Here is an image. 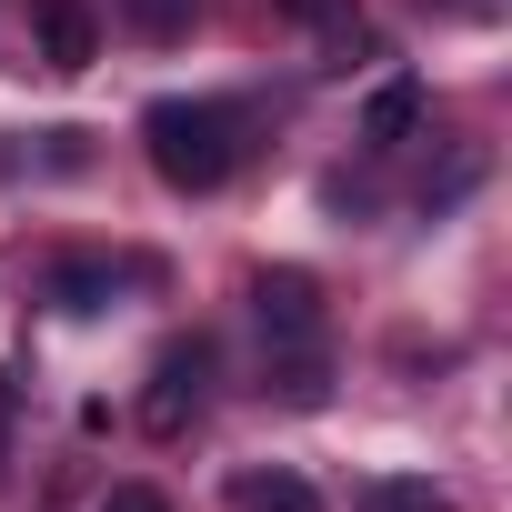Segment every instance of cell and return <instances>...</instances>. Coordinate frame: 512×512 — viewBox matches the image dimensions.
<instances>
[{"mask_svg":"<svg viewBox=\"0 0 512 512\" xmlns=\"http://www.w3.org/2000/svg\"><path fill=\"white\" fill-rule=\"evenodd\" d=\"M141 151L171 191H221L241 161V111L231 101H151L141 111Z\"/></svg>","mask_w":512,"mask_h":512,"instance_id":"cell-1","label":"cell"},{"mask_svg":"<svg viewBox=\"0 0 512 512\" xmlns=\"http://www.w3.org/2000/svg\"><path fill=\"white\" fill-rule=\"evenodd\" d=\"M201 402H211V342H171L161 372H151V392H141V432L151 442H181L201 422Z\"/></svg>","mask_w":512,"mask_h":512,"instance_id":"cell-2","label":"cell"},{"mask_svg":"<svg viewBox=\"0 0 512 512\" xmlns=\"http://www.w3.org/2000/svg\"><path fill=\"white\" fill-rule=\"evenodd\" d=\"M251 312H262L272 342H312L322 332V282L312 272H262V282H251Z\"/></svg>","mask_w":512,"mask_h":512,"instance_id":"cell-3","label":"cell"},{"mask_svg":"<svg viewBox=\"0 0 512 512\" xmlns=\"http://www.w3.org/2000/svg\"><path fill=\"white\" fill-rule=\"evenodd\" d=\"M31 21H41V61H51V71H91V61H101V21L81 11V0H41Z\"/></svg>","mask_w":512,"mask_h":512,"instance_id":"cell-4","label":"cell"},{"mask_svg":"<svg viewBox=\"0 0 512 512\" xmlns=\"http://www.w3.org/2000/svg\"><path fill=\"white\" fill-rule=\"evenodd\" d=\"M412 131H422V81H382L372 111H362V141H372V151H402Z\"/></svg>","mask_w":512,"mask_h":512,"instance_id":"cell-5","label":"cell"},{"mask_svg":"<svg viewBox=\"0 0 512 512\" xmlns=\"http://www.w3.org/2000/svg\"><path fill=\"white\" fill-rule=\"evenodd\" d=\"M231 502H241V512H322V492H312L302 472H241Z\"/></svg>","mask_w":512,"mask_h":512,"instance_id":"cell-6","label":"cell"},{"mask_svg":"<svg viewBox=\"0 0 512 512\" xmlns=\"http://www.w3.org/2000/svg\"><path fill=\"white\" fill-rule=\"evenodd\" d=\"M352 512H452V492L442 482H412V472H382V482H362Z\"/></svg>","mask_w":512,"mask_h":512,"instance_id":"cell-7","label":"cell"},{"mask_svg":"<svg viewBox=\"0 0 512 512\" xmlns=\"http://www.w3.org/2000/svg\"><path fill=\"white\" fill-rule=\"evenodd\" d=\"M111 292H121L111 262H61V272H51V302H61V312H101Z\"/></svg>","mask_w":512,"mask_h":512,"instance_id":"cell-8","label":"cell"},{"mask_svg":"<svg viewBox=\"0 0 512 512\" xmlns=\"http://www.w3.org/2000/svg\"><path fill=\"white\" fill-rule=\"evenodd\" d=\"M191 11H201V0H121V21H131L141 41H181V31H191Z\"/></svg>","mask_w":512,"mask_h":512,"instance_id":"cell-9","label":"cell"},{"mask_svg":"<svg viewBox=\"0 0 512 512\" xmlns=\"http://www.w3.org/2000/svg\"><path fill=\"white\" fill-rule=\"evenodd\" d=\"M282 11H292V21H312L332 51H352V41H362V11H352V0H282Z\"/></svg>","mask_w":512,"mask_h":512,"instance_id":"cell-10","label":"cell"},{"mask_svg":"<svg viewBox=\"0 0 512 512\" xmlns=\"http://www.w3.org/2000/svg\"><path fill=\"white\" fill-rule=\"evenodd\" d=\"M101 512H171V502H161V492H151V482H121V492H111V502H101Z\"/></svg>","mask_w":512,"mask_h":512,"instance_id":"cell-11","label":"cell"},{"mask_svg":"<svg viewBox=\"0 0 512 512\" xmlns=\"http://www.w3.org/2000/svg\"><path fill=\"white\" fill-rule=\"evenodd\" d=\"M11 412H21V402H11V382H0V452H11Z\"/></svg>","mask_w":512,"mask_h":512,"instance_id":"cell-12","label":"cell"}]
</instances>
